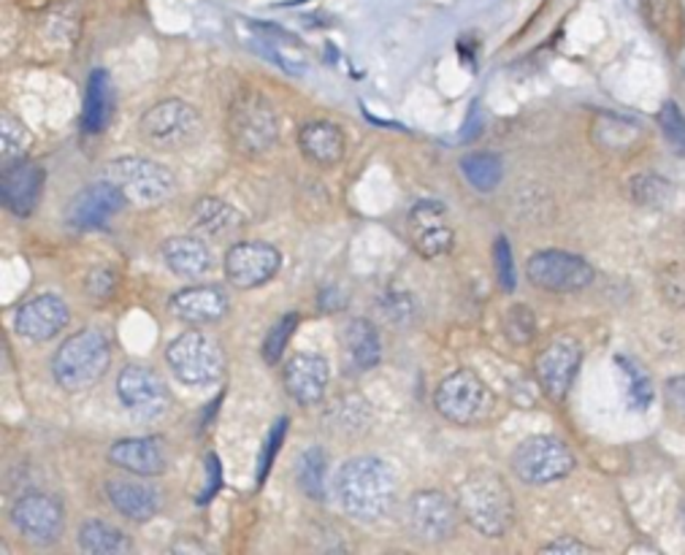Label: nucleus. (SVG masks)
<instances>
[{"mask_svg": "<svg viewBox=\"0 0 685 555\" xmlns=\"http://www.w3.org/2000/svg\"><path fill=\"white\" fill-rule=\"evenodd\" d=\"M395 475L382 458L358 456L345 460L336 477V496L341 510L360 523L382 521L395 504Z\"/></svg>", "mask_w": 685, "mask_h": 555, "instance_id": "f257e3e1", "label": "nucleus"}, {"mask_svg": "<svg viewBox=\"0 0 685 555\" xmlns=\"http://www.w3.org/2000/svg\"><path fill=\"white\" fill-rule=\"evenodd\" d=\"M458 507L464 512V521L488 540L507 536L515 523V501H512L510 488L488 469L475 471L460 482Z\"/></svg>", "mask_w": 685, "mask_h": 555, "instance_id": "f03ea898", "label": "nucleus"}, {"mask_svg": "<svg viewBox=\"0 0 685 555\" xmlns=\"http://www.w3.org/2000/svg\"><path fill=\"white\" fill-rule=\"evenodd\" d=\"M111 366V345L104 330L81 328L52 356V377L63 391L79 393L100 382Z\"/></svg>", "mask_w": 685, "mask_h": 555, "instance_id": "7ed1b4c3", "label": "nucleus"}, {"mask_svg": "<svg viewBox=\"0 0 685 555\" xmlns=\"http://www.w3.org/2000/svg\"><path fill=\"white\" fill-rule=\"evenodd\" d=\"M171 371L191 388H211L226 374V352L211 336L191 328L182 330L165 350Z\"/></svg>", "mask_w": 685, "mask_h": 555, "instance_id": "20e7f679", "label": "nucleus"}, {"mask_svg": "<svg viewBox=\"0 0 685 555\" xmlns=\"http://www.w3.org/2000/svg\"><path fill=\"white\" fill-rule=\"evenodd\" d=\"M204 131L196 106L185 104L180 98H168L155 104L141 115L139 133L144 144H150L157 152H180L191 146Z\"/></svg>", "mask_w": 685, "mask_h": 555, "instance_id": "39448f33", "label": "nucleus"}, {"mask_svg": "<svg viewBox=\"0 0 685 555\" xmlns=\"http://www.w3.org/2000/svg\"><path fill=\"white\" fill-rule=\"evenodd\" d=\"M104 179L115 182L122 191V196L128 198V204L141 206V209L163 204L176 191V176L165 165L135 155L111 161L106 165Z\"/></svg>", "mask_w": 685, "mask_h": 555, "instance_id": "423d86ee", "label": "nucleus"}, {"mask_svg": "<svg viewBox=\"0 0 685 555\" xmlns=\"http://www.w3.org/2000/svg\"><path fill=\"white\" fill-rule=\"evenodd\" d=\"M228 133L236 150L244 155H263L280 139V120L274 106L261 92H244L230 104Z\"/></svg>", "mask_w": 685, "mask_h": 555, "instance_id": "0eeeda50", "label": "nucleus"}, {"mask_svg": "<svg viewBox=\"0 0 685 555\" xmlns=\"http://www.w3.org/2000/svg\"><path fill=\"white\" fill-rule=\"evenodd\" d=\"M436 412L456 425H477L488 421L496 395L471 369H458L439 382L434 393Z\"/></svg>", "mask_w": 685, "mask_h": 555, "instance_id": "6e6552de", "label": "nucleus"}, {"mask_svg": "<svg viewBox=\"0 0 685 555\" xmlns=\"http://www.w3.org/2000/svg\"><path fill=\"white\" fill-rule=\"evenodd\" d=\"M518 480L529 486H547V482L564 480L575 469V456L569 447L555 436H531L518 445L510 460Z\"/></svg>", "mask_w": 685, "mask_h": 555, "instance_id": "1a4fd4ad", "label": "nucleus"}, {"mask_svg": "<svg viewBox=\"0 0 685 555\" xmlns=\"http://www.w3.org/2000/svg\"><path fill=\"white\" fill-rule=\"evenodd\" d=\"M460 518L464 512H460L458 501H453L442 490H421L406 504V529L425 545H442V542L453 540Z\"/></svg>", "mask_w": 685, "mask_h": 555, "instance_id": "9d476101", "label": "nucleus"}, {"mask_svg": "<svg viewBox=\"0 0 685 555\" xmlns=\"http://www.w3.org/2000/svg\"><path fill=\"white\" fill-rule=\"evenodd\" d=\"M531 285L547 293H577L594 282V269L586 258L566 250H540L525 263Z\"/></svg>", "mask_w": 685, "mask_h": 555, "instance_id": "9b49d317", "label": "nucleus"}, {"mask_svg": "<svg viewBox=\"0 0 685 555\" xmlns=\"http://www.w3.org/2000/svg\"><path fill=\"white\" fill-rule=\"evenodd\" d=\"M117 395L122 406L141 421H155L163 417L171 406L168 385L155 369L141 363H131L117 377Z\"/></svg>", "mask_w": 685, "mask_h": 555, "instance_id": "f8f14e48", "label": "nucleus"}, {"mask_svg": "<svg viewBox=\"0 0 685 555\" xmlns=\"http://www.w3.org/2000/svg\"><path fill=\"white\" fill-rule=\"evenodd\" d=\"M11 523L25 540L46 547L55 545L66 529V512L57 496L52 493H25L11 507Z\"/></svg>", "mask_w": 685, "mask_h": 555, "instance_id": "ddd939ff", "label": "nucleus"}, {"mask_svg": "<svg viewBox=\"0 0 685 555\" xmlns=\"http://www.w3.org/2000/svg\"><path fill=\"white\" fill-rule=\"evenodd\" d=\"M280 265V250L269 241H239L226 252V280L239 291H252L274 280Z\"/></svg>", "mask_w": 685, "mask_h": 555, "instance_id": "4468645a", "label": "nucleus"}, {"mask_svg": "<svg viewBox=\"0 0 685 555\" xmlns=\"http://www.w3.org/2000/svg\"><path fill=\"white\" fill-rule=\"evenodd\" d=\"M128 206V198L122 196L120 187L109 179H100L87 185L85 191L70 198L66 220L76 230H98L109 226L111 217L120 215Z\"/></svg>", "mask_w": 685, "mask_h": 555, "instance_id": "2eb2a0df", "label": "nucleus"}, {"mask_svg": "<svg viewBox=\"0 0 685 555\" xmlns=\"http://www.w3.org/2000/svg\"><path fill=\"white\" fill-rule=\"evenodd\" d=\"M412 244L425 261L447 255L456 244V233L447 226V209L439 200H417L410 211Z\"/></svg>", "mask_w": 685, "mask_h": 555, "instance_id": "dca6fc26", "label": "nucleus"}, {"mask_svg": "<svg viewBox=\"0 0 685 555\" xmlns=\"http://www.w3.org/2000/svg\"><path fill=\"white\" fill-rule=\"evenodd\" d=\"M583 350L575 339H555L536 356V380L553 401H564L580 369Z\"/></svg>", "mask_w": 685, "mask_h": 555, "instance_id": "f3484780", "label": "nucleus"}, {"mask_svg": "<svg viewBox=\"0 0 685 555\" xmlns=\"http://www.w3.org/2000/svg\"><path fill=\"white\" fill-rule=\"evenodd\" d=\"M70 320V312L68 304L57 295L44 293V295H35V298L25 301V304L17 309L14 317V328L17 334L25 336L31 341H46V339H55L63 328L68 326Z\"/></svg>", "mask_w": 685, "mask_h": 555, "instance_id": "a211bd4d", "label": "nucleus"}, {"mask_svg": "<svg viewBox=\"0 0 685 555\" xmlns=\"http://www.w3.org/2000/svg\"><path fill=\"white\" fill-rule=\"evenodd\" d=\"M328 360L317 352H295L285 366V391L295 404L309 406L323 401L328 391Z\"/></svg>", "mask_w": 685, "mask_h": 555, "instance_id": "6ab92c4d", "label": "nucleus"}, {"mask_svg": "<svg viewBox=\"0 0 685 555\" xmlns=\"http://www.w3.org/2000/svg\"><path fill=\"white\" fill-rule=\"evenodd\" d=\"M168 309L176 320L191 323V326H209V323L222 320L228 315L230 301L215 285H191L171 295Z\"/></svg>", "mask_w": 685, "mask_h": 555, "instance_id": "aec40b11", "label": "nucleus"}, {"mask_svg": "<svg viewBox=\"0 0 685 555\" xmlns=\"http://www.w3.org/2000/svg\"><path fill=\"white\" fill-rule=\"evenodd\" d=\"M44 165L20 161L3 171V204L11 215L31 217L44 193Z\"/></svg>", "mask_w": 685, "mask_h": 555, "instance_id": "412c9836", "label": "nucleus"}, {"mask_svg": "<svg viewBox=\"0 0 685 555\" xmlns=\"http://www.w3.org/2000/svg\"><path fill=\"white\" fill-rule=\"evenodd\" d=\"M106 499L109 504L120 512L122 518L133 523H146L161 512L163 499L157 493V488L146 486L139 477L128 480V477H117V480H106Z\"/></svg>", "mask_w": 685, "mask_h": 555, "instance_id": "4be33fe9", "label": "nucleus"}, {"mask_svg": "<svg viewBox=\"0 0 685 555\" xmlns=\"http://www.w3.org/2000/svg\"><path fill=\"white\" fill-rule=\"evenodd\" d=\"M109 460L133 477H157L168 466L161 439L155 436H131V439L115 442L109 447Z\"/></svg>", "mask_w": 685, "mask_h": 555, "instance_id": "5701e85b", "label": "nucleus"}, {"mask_svg": "<svg viewBox=\"0 0 685 555\" xmlns=\"http://www.w3.org/2000/svg\"><path fill=\"white\" fill-rule=\"evenodd\" d=\"M298 146L309 163L320 168H334L341 163L347 150V139L341 128L330 120H309L301 126Z\"/></svg>", "mask_w": 685, "mask_h": 555, "instance_id": "b1692460", "label": "nucleus"}, {"mask_svg": "<svg viewBox=\"0 0 685 555\" xmlns=\"http://www.w3.org/2000/svg\"><path fill=\"white\" fill-rule=\"evenodd\" d=\"M161 252L171 274L185 280H200L211 269V250L198 236H171L163 241Z\"/></svg>", "mask_w": 685, "mask_h": 555, "instance_id": "393cba45", "label": "nucleus"}, {"mask_svg": "<svg viewBox=\"0 0 685 555\" xmlns=\"http://www.w3.org/2000/svg\"><path fill=\"white\" fill-rule=\"evenodd\" d=\"M341 352L356 371L374 369L382 358L380 334H377L374 323L366 320V317L347 320L345 328H341Z\"/></svg>", "mask_w": 685, "mask_h": 555, "instance_id": "a878e982", "label": "nucleus"}, {"mask_svg": "<svg viewBox=\"0 0 685 555\" xmlns=\"http://www.w3.org/2000/svg\"><path fill=\"white\" fill-rule=\"evenodd\" d=\"M115 115V90H111V79L104 68H96L87 81L85 96V131L100 133L111 122Z\"/></svg>", "mask_w": 685, "mask_h": 555, "instance_id": "bb28decb", "label": "nucleus"}, {"mask_svg": "<svg viewBox=\"0 0 685 555\" xmlns=\"http://www.w3.org/2000/svg\"><path fill=\"white\" fill-rule=\"evenodd\" d=\"M193 222H196V228L204 230V233L215 236V239L236 233V230L244 226L239 211H236L228 200L220 198L196 200V206H193Z\"/></svg>", "mask_w": 685, "mask_h": 555, "instance_id": "cd10ccee", "label": "nucleus"}, {"mask_svg": "<svg viewBox=\"0 0 685 555\" xmlns=\"http://www.w3.org/2000/svg\"><path fill=\"white\" fill-rule=\"evenodd\" d=\"M79 547L90 555H122L133 551L126 531L106 521H85L79 525Z\"/></svg>", "mask_w": 685, "mask_h": 555, "instance_id": "c85d7f7f", "label": "nucleus"}, {"mask_svg": "<svg viewBox=\"0 0 685 555\" xmlns=\"http://www.w3.org/2000/svg\"><path fill=\"white\" fill-rule=\"evenodd\" d=\"M295 480L301 493L315 501L328 499V458L323 447H309L295 460Z\"/></svg>", "mask_w": 685, "mask_h": 555, "instance_id": "c756f323", "label": "nucleus"}, {"mask_svg": "<svg viewBox=\"0 0 685 555\" xmlns=\"http://www.w3.org/2000/svg\"><path fill=\"white\" fill-rule=\"evenodd\" d=\"M460 171L466 182L480 193H493L504 179V163L493 152H469L460 157Z\"/></svg>", "mask_w": 685, "mask_h": 555, "instance_id": "7c9ffc66", "label": "nucleus"}, {"mask_svg": "<svg viewBox=\"0 0 685 555\" xmlns=\"http://www.w3.org/2000/svg\"><path fill=\"white\" fill-rule=\"evenodd\" d=\"M629 196L634 204L648 206V209H661L670 200L672 187L655 174H637L629 179Z\"/></svg>", "mask_w": 685, "mask_h": 555, "instance_id": "2f4dec72", "label": "nucleus"}, {"mask_svg": "<svg viewBox=\"0 0 685 555\" xmlns=\"http://www.w3.org/2000/svg\"><path fill=\"white\" fill-rule=\"evenodd\" d=\"M0 141H3V146H0L3 165L20 163L28 155V150H31V133L11 115H3V122H0Z\"/></svg>", "mask_w": 685, "mask_h": 555, "instance_id": "473e14b6", "label": "nucleus"}, {"mask_svg": "<svg viewBox=\"0 0 685 555\" xmlns=\"http://www.w3.org/2000/svg\"><path fill=\"white\" fill-rule=\"evenodd\" d=\"M295 326H298V315H295V312H291V315H282L280 320L271 326V330L265 334V339H263V347H261L265 363L269 366L280 363L282 356H285L287 341H291Z\"/></svg>", "mask_w": 685, "mask_h": 555, "instance_id": "72a5a7b5", "label": "nucleus"}, {"mask_svg": "<svg viewBox=\"0 0 685 555\" xmlns=\"http://www.w3.org/2000/svg\"><path fill=\"white\" fill-rule=\"evenodd\" d=\"M504 334L512 345H529L536 334L534 312H531L525 304L510 306L504 315Z\"/></svg>", "mask_w": 685, "mask_h": 555, "instance_id": "f704fd0d", "label": "nucleus"}, {"mask_svg": "<svg viewBox=\"0 0 685 555\" xmlns=\"http://www.w3.org/2000/svg\"><path fill=\"white\" fill-rule=\"evenodd\" d=\"M618 366L626 371V377H629V401H631V406H634V410H640V412L648 410V406H651V401H653V382H651V377H648L645 371L640 369V366H634L629 358H623V356L618 358Z\"/></svg>", "mask_w": 685, "mask_h": 555, "instance_id": "c9c22d12", "label": "nucleus"}, {"mask_svg": "<svg viewBox=\"0 0 685 555\" xmlns=\"http://www.w3.org/2000/svg\"><path fill=\"white\" fill-rule=\"evenodd\" d=\"M659 293L666 304L685 309V261L666 263L659 271Z\"/></svg>", "mask_w": 685, "mask_h": 555, "instance_id": "e433bc0d", "label": "nucleus"}, {"mask_svg": "<svg viewBox=\"0 0 685 555\" xmlns=\"http://www.w3.org/2000/svg\"><path fill=\"white\" fill-rule=\"evenodd\" d=\"M659 126H661V131H664L666 141L672 144V150L685 155V117H683V111L677 109L675 100H666V104L661 106Z\"/></svg>", "mask_w": 685, "mask_h": 555, "instance_id": "4c0bfd02", "label": "nucleus"}, {"mask_svg": "<svg viewBox=\"0 0 685 555\" xmlns=\"http://www.w3.org/2000/svg\"><path fill=\"white\" fill-rule=\"evenodd\" d=\"M287 428H291V421H287V417H280V421L274 423V428L269 431V439H265V445H263L261 464H258V486H263V480L269 477L271 464H274L276 453H280V445L285 442Z\"/></svg>", "mask_w": 685, "mask_h": 555, "instance_id": "58836bf2", "label": "nucleus"}, {"mask_svg": "<svg viewBox=\"0 0 685 555\" xmlns=\"http://www.w3.org/2000/svg\"><path fill=\"white\" fill-rule=\"evenodd\" d=\"M493 261H496V274H499V285L504 287V291H515V263H512V252H510V241L504 239V236H499L496 239V247H493Z\"/></svg>", "mask_w": 685, "mask_h": 555, "instance_id": "ea45409f", "label": "nucleus"}, {"mask_svg": "<svg viewBox=\"0 0 685 555\" xmlns=\"http://www.w3.org/2000/svg\"><path fill=\"white\" fill-rule=\"evenodd\" d=\"M117 291V274L111 269H93L85 276V293L87 298L109 301Z\"/></svg>", "mask_w": 685, "mask_h": 555, "instance_id": "a19ab883", "label": "nucleus"}, {"mask_svg": "<svg viewBox=\"0 0 685 555\" xmlns=\"http://www.w3.org/2000/svg\"><path fill=\"white\" fill-rule=\"evenodd\" d=\"M380 309L388 323H410L412 315H415V306H412V298L406 293L382 295Z\"/></svg>", "mask_w": 685, "mask_h": 555, "instance_id": "79ce46f5", "label": "nucleus"}, {"mask_svg": "<svg viewBox=\"0 0 685 555\" xmlns=\"http://www.w3.org/2000/svg\"><path fill=\"white\" fill-rule=\"evenodd\" d=\"M220 488H222L220 458H217L215 453H209V456H206V490H204V496H198L200 504L211 501V496H215Z\"/></svg>", "mask_w": 685, "mask_h": 555, "instance_id": "37998d69", "label": "nucleus"}, {"mask_svg": "<svg viewBox=\"0 0 685 555\" xmlns=\"http://www.w3.org/2000/svg\"><path fill=\"white\" fill-rule=\"evenodd\" d=\"M540 553H569V555H580V553H594V547L586 545V542L575 540V536H561V540L547 542L542 545Z\"/></svg>", "mask_w": 685, "mask_h": 555, "instance_id": "c03bdc74", "label": "nucleus"}, {"mask_svg": "<svg viewBox=\"0 0 685 555\" xmlns=\"http://www.w3.org/2000/svg\"><path fill=\"white\" fill-rule=\"evenodd\" d=\"M666 401L672 404V410L685 417V374L666 382Z\"/></svg>", "mask_w": 685, "mask_h": 555, "instance_id": "a18cd8bd", "label": "nucleus"}, {"mask_svg": "<svg viewBox=\"0 0 685 555\" xmlns=\"http://www.w3.org/2000/svg\"><path fill=\"white\" fill-rule=\"evenodd\" d=\"M681 523H683V529H685V501H683V507H681Z\"/></svg>", "mask_w": 685, "mask_h": 555, "instance_id": "49530a36", "label": "nucleus"}]
</instances>
